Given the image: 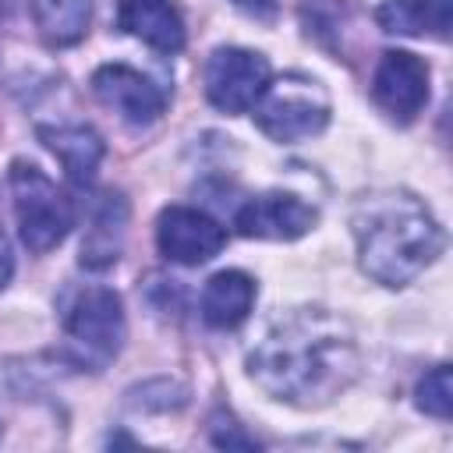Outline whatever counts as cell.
Masks as SVG:
<instances>
[{
    "mask_svg": "<svg viewBox=\"0 0 453 453\" xmlns=\"http://www.w3.org/2000/svg\"><path fill=\"white\" fill-rule=\"evenodd\" d=\"M226 425H230V428H223L219 418L212 421V442H216V446H244V449H255V446H258L251 435H244V432L237 428L234 418H226Z\"/></svg>",
    "mask_w": 453,
    "mask_h": 453,
    "instance_id": "18",
    "label": "cell"
},
{
    "mask_svg": "<svg viewBox=\"0 0 453 453\" xmlns=\"http://www.w3.org/2000/svg\"><path fill=\"white\" fill-rule=\"evenodd\" d=\"M372 99L396 124H411L428 103V64L407 50H386L372 71Z\"/></svg>",
    "mask_w": 453,
    "mask_h": 453,
    "instance_id": "7",
    "label": "cell"
},
{
    "mask_svg": "<svg viewBox=\"0 0 453 453\" xmlns=\"http://www.w3.org/2000/svg\"><path fill=\"white\" fill-rule=\"evenodd\" d=\"M251 110L262 134H269L280 145L322 134L329 124V96L308 74H283L269 81Z\"/></svg>",
    "mask_w": 453,
    "mask_h": 453,
    "instance_id": "5",
    "label": "cell"
},
{
    "mask_svg": "<svg viewBox=\"0 0 453 453\" xmlns=\"http://www.w3.org/2000/svg\"><path fill=\"white\" fill-rule=\"evenodd\" d=\"M241 14H248V18H255V21H265V25H273L276 21V14H280V7H276V0H230Z\"/></svg>",
    "mask_w": 453,
    "mask_h": 453,
    "instance_id": "19",
    "label": "cell"
},
{
    "mask_svg": "<svg viewBox=\"0 0 453 453\" xmlns=\"http://www.w3.org/2000/svg\"><path fill=\"white\" fill-rule=\"evenodd\" d=\"M205 99L223 113H248L269 85V60L255 50L219 46L202 67Z\"/></svg>",
    "mask_w": 453,
    "mask_h": 453,
    "instance_id": "6",
    "label": "cell"
},
{
    "mask_svg": "<svg viewBox=\"0 0 453 453\" xmlns=\"http://www.w3.org/2000/svg\"><path fill=\"white\" fill-rule=\"evenodd\" d=\"M32 21L46 46H74L92 21V0H32Z\"/></svg>",
    "mask_w": 453,
    "mask_h": 453,
    "instance_id": "16",
    "label": "cell"
},
{
    "mask_svg": "<svg viewBox=\"0 0 453 453\" xmlns=\"http://www.w3.org/2000/svg\"><path fill=\"white\" fill-rule=\"evenodd\" d=\"M255 280L241 269H223L216 276H209L205 290H202V319L212 329H237L255 304Z\"/></svg>",
    "mask_w": 453,
    "mask_h": 453,
    "instance_id": "14",
    "label": "cell"
},
{
    "mask_svg": "<svg viewBox=\"0 0 453 453\" xmlns=\"http://www.w3.org/2000/svg\"><path fill=\"white\" fill-rule=\"evenodd\" d=\"M375 25L389 35H428L446 42L453 28V0H382L375 7Z\"/></svg>",
    "mask_w": 453,
    "mask_h": 453,
    "instance_id": "13",
    "label": "cell"
},
{
    "mask_svg": "<svg viewBox=\"0 0 453 453\" xmlns=\"http://www.w3.org/2000/svg\"><path fill=\"white\" fill-rule=\"evenodd\" d=\"M350 234L361 273L382 287H407L439 258L446 244L432 209L407 188L361 195L350 209Z\"/></svg>",
    "mask_w": 453,
    "mask_h": 453,
    "instance_id": "2",
    "label": "cell"
},
{
    "mask_svg": "<svg viewBox=\"0 0 453 453\" xmlns=\"http://www.w3.org/2000/svg\"><path fill=\"white\" fill-rule=\"evenodd\" d=\"M414 407L446 421L453 414V382H449V365H435L432 372L421 375L418 389H414Z\"/></svg>",
    "mask_w": 453,
    "mask_h": 453,
    "instance_id": "17",
    "label": "cell"
},
{
    "mask_svg": "<svg viewBox=\"0 0 453 453\" xmlns=\"http://www.w3.org/2000/svg\"><path fill=\"white\" fill-rule=\"evenodd\" d=\"M117 28L124 35L142 39L159 53L184 50V18L170 0H120L117 4Z\"/></svg>",
    "mask_w": 453,
    "mask_h": 453,
    "instance_id": "11",
    "label": "cell"
},
{
    "mask_svg": "<svg viewBox=\"0 0 453 453\" xmlns=\"http://www.w3.org/2000/svg\"><path fill=\"white\" fill-rule=\"evenodd\" d=\"M35 134L60 159V166H64L71 184L88 188L96 180V170L103 163L106 145L88 124H39Z\"/></svg>",
    "mask_w": 453,
    "mask_h": 453,
    "instance_id": "12",
    "label": "cell"
},
{
    "mask_svg": "<svg viewBox=\"0 0 453 453\" xmlns=\"http://www.w3.org/2000/svg\"><path fill=\"white\" fill-rule=\"evenodd\" d=\"M124 304L110 287H81L64 304V357L81 372H103L124 347Z\"/></svg>",
    "mask_w": 453,
    "mask_h": 453,
    "instance_id": "3",
    "label": "cell"
},
{
    "mask_svg": "<svg viewBox=\"0 0 453 453\" xmlns=\"http://www.w3.org/2000/svg\"><path fill=\"white\" fill-rule=\"evenodd\" d=\"M11 273H14V255H11V241H7V234H4V223H0V290L7 287Z\"/></svg>",
    "mask_w": 453,
    "mask_h": 453,
    "instance_id": "20",
    "label": "cell"
},
{
    "mask_svg": "<svg viewBox=\"0 0 453 453\" xmlns=\"http://www.w3.org/2000/svg\"><path fill=\"white\" fill-rule=\"evenodd\" d=\"M319 223V209L290 191H262L234 212V230L258 241H297Z\"/></svg>",
    "mask_w": 453,
    "mask_h": 453,
    "instance_id": "10",
    "label": "cell"
},
{
    "mask_svg": "<svg viewBox=\"0 0 453 453\" xmlns=\"http://www.w3.org/2000/svg\"><path fill=\"white\" fill-rule=\"evenodd\" d=\"M361 372L350 322L329 308H290L248 354V375L262 393L294 407L336 400Z\"/></svg>",
    "mask_w": 453,
    "mask_h": 453,
    "instance_id": "1",
    "label": "cell"
},
{
    "mask_svg": "<svg viewBox=\"0 0 453 453\" xmlns=\"http://www.w3.org/2000/svg\"><path fill=\"white\" fill-rule=\"evenodd\" d=\"M124 226H127V202L117 191L99 195V205L92 209V226L85 230L81 241V265L85 269H106L120 258L124 244Z\"/></svg>",
    "mask_w": 453,
    "mask_h": 453,
    "instance_id": "15",
    "label": "cell"
},
{
    "mask_svg": "<svg viewBox=\"0 0 453 453\" xmlns=\"http://www.w3.org/2000/svg\"><path fill=\"white\" fill-rule=\"evenodd\" d=\"M11 195H14V216H18L21 244L32 255L53 251L71 234L74 205L35 163H25V159L11 163Z\"/></svg>",
    "mask_w": 453,
    "mask_h": 453,
    "instance_id": "4",
    "label": "cell"
},
{
    "mask_svg": "<svg viewBox=\"0 0 453 453\" xmlns=\"http://www.w3.org/2000/svg\"><path fill=\"white\" fill-rule=\"evenodd\" d=\"M156 244L166 262L202 265L216 258L226 244V226H219L209 212L191 205H166L156 219Z\"/></svg>",
    "mask_w": 453,
    "mask_h": 453,
    "instance_id": "8",
    "label": "cell"
},
{
    "mask_svg": "<svg viewBox=\"0 0 453 453\" xmlns=\"http://www.w3.org/2000/svg\"><path fill=\"white\" fill-rule=\"evenodd\" d=\"M92 96L131 127H149L166 110V92L127 64H103L92 74Z\"/></svg>",
    "mask_w": 453,
    "mask_h": 453,
    "instance_id": "9",
    "label": "cell"
}]
</instances>
